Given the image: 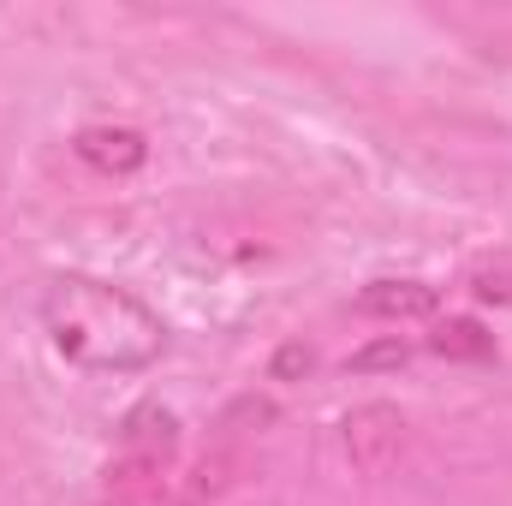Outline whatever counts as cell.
I'll use <instances>...</instances> for the list:
<instances>
[{"mask_svg": "<svg viewBox=\"0 0 512 506\" xmlns=\"http://www.w3.org/2000/svg\"><path fill=\"white\" fill-rule=\"evenodd\" d=\"M48 346L90 376H143L167 352V322L131 286L96 274H54L36 298Z\"/></svg>", "mask_w": 512, "mask_h": 506, "instance_id": "obj_1", "label": "cell"}, {"mask_svg": "<svg viewBox=\"0 0 512 506\" xmlns=\"http://www.w3.org/2000/svg\"><path fill=\"white\" fill-rule=\"evenodd\" d=\"M340 447H346V465L358 477H387L405 453V417L399 405L387 399H370V405H352L340 417Z\"/></svg>", "mask_w": 512, "mask_h": 506, "instance_id": "obj_2", "label": "cell"}, {"mask_svg": "<svg viewBox=\"0 0 512 506\" xmlns=\"http://www.w3.org/2000/svg\"><path fill=\"white\" fill-rule=\"evenodd\" d=\"M72 155H78L84 167L108 173V179H126V173H137V167L149 161V137L131 131V126H84L72 137Z\"/></svg>", "mask_w": 512, "mask_h": 506, "instance_id": "obj_3", "label": "cell"}, {"mask_svg": "<svg viewBox=\"0 0 512 506\" xmlns=\"http://www.w3.org/2000/svg\"><path fill=\"white\" fill-rule=\"evenodd\" d=\"M358 310L376 316V322H423V316L441 310V292H435L429 280H411V274H399V280H370V286L358 292Z\"/></svg>", "mask_w": 512, "mask_h": 506, "instance_id": "obj_4", "label": "cell"}, {"mask_svg": "<svg viewBox=\"0 0 512 506\" xmlns=\"http://www.w3.org/2000/svg\"><path fill=\"white\" fill-rule=\"evenodd\" d=\"M120 441H126V453L143 471H161L173 459V447H179V417L149 399V405H137L126 423H120Z\"/></svg>", "mask_w": 512, "mask_h": 506, "instance_id": "obj_5", "label": "cell"}, {"mask_svg": "<svg viewBox=\"0 0 512 506\" xmlns=\"http://www.w3.org/2000/svg\"><path fill=\"white\" fill-rule=\"evenodd\" d=\"M429 352L447 358V364H489L495 358V334L471 316H447L435 334H429Z\"/></svg>", "mask_w": 512, "mask_h": 506, "instance_id": "obj_6", "label": "cell"}, {"mask_svg": "<svg viewBox=\"0 0 512 506\" xmlns=\"http://www.w3.org/2000/svg\"><path fill=\"white\" fill-rule=\"evenodd\" d=\"M411 364V346L393 334V340H376V346H358L352 358H346V370L352 376H376V370H405Z\"/></svg>", "mask_w": 512, "mask_h": 506, "instance_id": "obj_7", "label": "cell"}, {"mask_svg": "<svg viewBox=\"0 0 512 506\" xmlns=\"http://www.w3.org/2000/svg\"><path fill=\"white\" fill-rule=\"evenodd\" d=\"M471 292L483 304H512V268H477L471 274Z\"/></svg>", "mask_w": 512, "mask_h": 506, "instance_id": "obj_8", "label": "cell"}, {"mask_svg": "<svg viewBox=\"0 0 512 506\" xmlns=\"http://www.w3.org/2000/svg\"><path fill=\"white\" fill-rule=\"evenodd\" d=\"M310 370H316V352H310V346H280V352H274V381L310 376Z\"/></svg>", "mask_w": 512, "mask_h": 506, "instance_id": "obj_9", "label": "cell"}]
</instances>
